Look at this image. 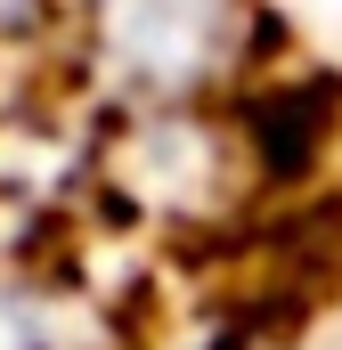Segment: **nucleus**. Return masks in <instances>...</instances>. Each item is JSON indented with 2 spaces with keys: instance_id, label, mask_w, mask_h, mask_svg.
<instances>
[{
  "instance_id": "f257e3e1",
  "label": "nucleus",
  "mask_w": 342,
  "mask_h": 350,
  "mask_svg": "<svg viewBox=\"0 0 342 350\" xmlns=\"http://www.w3.org/2000/svg\"><path fill=\"white\" fill-rule=\"evenodd\" d=\"M253 0H90L98 74L122 106H204L253 74Z\"/></svg>"
}]
</instances>
